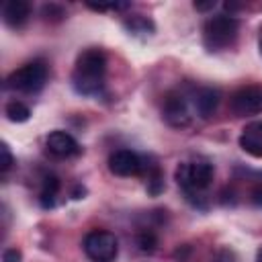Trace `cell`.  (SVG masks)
<instances>
[{
  "label": "cell",
  "mask_w": 262,
  "mask_h": 262,
  "mask_svg": "<svg viewBox=\"0 0 262 262\" xmlns=\"http://www.w3.org/2000/svg\"><path fill=\"white\" fill-rule=\"evenodd\" d=\"M229 108L235 117H252V115L262 113V88L244 86L235 90L229 98Z\"/></svg>",
  "instance_id": "obj_6"
},
{
  "label": "cell",
  "mask_w": 262,
  "mask_h": 262,
  "mask_svg": "<svg viewBox=\"0 0 262 262\" xmlns=\"http://www.w3.org/2000/svg\"><path fill=\"white\" fill-rule=\"evenodd\" d=\"M82 248L92 262H113L119 252V242L115 233L106 229H92L86 233Z\"/></svg>",
  "instance_id": "obj_5"
},
{
  "label": "cell",
  "mask_w": 262,
  "mask_h": 262,
  "mask_svg": "<svg viewBox=\"0 0 262 262\" xmlns=\"http://www.w3.org/2000/svg\"><path fill=\"white\" fill-rule=\"evenodd\" d=\"M4 115H6L8 121H12V123H25V121H29V117H31V108H29L25 102H20V100H10V102L6 104V108H4Z\"/></svg>",
  "instance_id": "obj_15"
},
{
  "label": "cell",
  "mask_w": 262,
  "mask_h": 262,
  "mask_svg": "<svg viewBox=\"0 0 262 262\" xmlns=\"http://www.w3.org/2000/svg\"><path fill=\"white\" fill-rule=\"evenodd\" d=\"M239 23L233 14H217L211 16L203 27V41L209 51H221L233 45L237 39Z\"/></svg>",
  "instance_id": "obj_3"
},
{
  "label": "cell",
  "mask_w": 262,
  "mask_h": 262,
  "mask_svg": "<svg viewBox=\"0 0 262 262\" xmlns=\"http://www.w3.org/2000/svg\"><path fill=\"white\" fill-rule=\"evenodd\" d=\"M145 158L131 149H117L108 156V170L115 176H139L143 174Z\"/></svg>",
  "instance_id": "obj_7"
},
{
  "label": "cell",
  "mask_w": 262,
  "mask_h": 262,
  "mask_svg": "<svg viewBox=\"0 0 262 262\" xmlns=\"http://www.w3.org/2000/svg\"><path fill=\"white\" fill-rule=\"evenodd\" d=\"M57 192H59V180H57V176H45V178H43L41 192H39L41 205H43V207H53Z\"/></svg>",
  "instance_id": "obj_14"
},
{
  "label": "cell",
  "mask_w": 262,
  "mask_h": 262,
  "mask_svg": "<svg viewBox=\"0 0 262 262\" xmlns=\"http://www.w3.org/2000/svg\"><path fill=\"white\" fill-rule=\"evenodd\" d=\"M213 262H237V256L231 248H221V250L215 252Z\"/></svg>",
  "instance_id": "obj_19"
},
{
  "label": "cell",
  "mask_w": 262,
  "mask_h": 262,
  "mask_svg": "<svg viewBox=\"0 0 262 262\" xmlns=\"http://www.w3.org/2000/svg\"><path fill=\"white\" fill-rule=\"evenodd\" d=\"M31 16V6L25 0H8L2 6V20L10 29H23Z\"/></svg>",
  "instance_id": "obj_11"
},
{
  "label": "cell",
  "mask_w": 262,
  "mask_h": 262,
  "mask_svg": "<svg viewBox=\"0 0 262 262\" xmlns=\"http://www.w3.org/2000/svg\"><path fill=\"white\" fill-rule=\"evenodd\" d=\"M143 174H145V188H147V192L151 194V196H158V194H162L164 192V188H166V182H164V174H162V170H160V166L154 162V164H145V168H143Z\"/></svg>",
  "instance_id": "obj_13"
},
{
  "label": "cell",
  "mask_w": 262,
  "mask_h": 262,
  "mask_svg": "<svg viewBox=\"0 0 262 262\" xmlns=\"http://www.w3.org/2000/svg\"><path fill=\"white\" fill-rule=\"evenodd\" d=\"M219 104V92L215 88H199L192 94V106L201 119H209Z\"/></svg>",
  "instance_id": "obj_12"
},
{
  "label": "cell",
  "mask_w": 262,
  "mask_h": 262,
  "mask_svg": "<svg viewBox=\"0 0 262 262\" xmlns=\"http://www.w3.org/2000/svg\"><path fill=\"white\" fill-rule=\"evenodd\" d=\"M258 262H262V248H260V252H258Z\"/></svg>",
  "instance_id": "obj_23"
},
{
  "label": "cell",
  "mask_w": 262,
  "mask_h": 262,
  "mask_svg": "<svg viewBox=\"0 0 262 262\" xmlns=\"http://www.w3.org/2000/svg\"><path fill=\"white\" fill-rule=\"evenodd\" d=\"M45 145H47V151L55 158H61V160H68V158H74L82 151L80 143L66 131H51L45 139Z\"/></svg>",
  "instance_id": "obj_8"
},
{
  "label": "cell",
  "mask_w": 262,
  "mask_h": 262,
  "mask_svg": "<svg viewBox=\"0 0 262 262\" xmlns=\"http://www.w3.org/2000/svg\"><path fill=\"white\" fill-rule=\"evenodd\" d=\"M104 76H106V55L96 49H84L72 72V86L78 94L82 96H96L102 86H104Z\"/></svg>",
  "instance_id": "obj_1"
},
{
  "label": "cell",
  "mask_w": 262,
  "mask_h": 262,
  "mask_svg": "<svg viewBox=\"0 0 262 262\" xmlns=\"http://www.w3.org/2000/svg\"><path fill=\"white\" fill-rule=\"evenodd\" d=\"M239 147L254 158H262V119L252 121L242 129Z\"/></svg>",
  "instance_id": "obj_10"
},
{
  "label": "cell",
  "mask_w": 262,
  "mask_h": 262,
  "mask_svg": "<svg viewBox=\"0 0 262 262\" xmlns=\"http://www.w3.org/2000/svg\"><path fill=\"white\" fill-rule=\"evenodd\" d=\"M213 6H215L213 0H209V2H194V8H196V10H209V8H213Z\"/></svg>",
  "instance_id": "obj_22"
},
{
  "label": "cell",
  "mask_w": 262,
  "mask_h": 262,
  "mask_svg": "<svg viewBox=\"0 0 262 262\" xmlns=\"http://www.w3.org/2000/svg\"><path fill=\"white\" fill-rule=\"evenodd\" d=\"M213 174H215V168L211 162L207 160H194V162H182L178 164L176 172H174V178L178 182V186L186 192L188 199H199L207 188L209 184L213 182Z\"/></svg>",
  "instance_id": "obj_2"
},
{
  "label": "cell",
  "mask_w": 262,
  "mask_h": 262,
  "mask_svg": "<svg viewBox=\"0 0 262 262\" xmlns=\"http://www.w3.org/2000/svg\"><path fill=\"white\" fill-rule=\"evenodd\" d=\"M164 119L172 127H186L190 123L188 102L182 94H168L164 100Z\"/></svg>",
  "instance_id": "obj_9"
},
{
  "label": "cell",
  "mask_w": 262,
  "mask_h": 262,
  "mask_svg": "<svg viewBox=\"0 0 262 262\" xmlns=\"http://www.w3.org/2000/svg\"><path fill=\"white\" fill-rule=\"evenodd\" d=\"M20 260H23V254L16 248H8L2 254V262H20Z\"/></svg>",
  "instance_id": "obj_20"
},
{
  "label": "cell",
  "mask_w": 262,
  "mask_h": 262,
  "mask_svg": "<svg viewBox=\"0 0 262 262\" xmlns=\"http://www.w3.org/2000/svg\"><path fill=\"white\" fill-rule=\"evenodd\" d=\"M0 154H2V160H0V170H2V172H8V170H10V166L14 164V158H12V154H10L8 143H2V145H0Z\"/></svg>",
  "instance_id": "obj_18"
},
{
  "label": "cell",
  "mask_w": 262,
  "mask_h": 262,
  "mask_svg": "<svg viewBox=\"0 0 262 262\" xmlns=\"http://www.w3.org/2000/svg\"><path fill=\"white\" fill-rule=\"evenodd\" d=\"M250 201H252L254 207H262V182L256 184V186L252 188V192H250Z\"/></svg>",
  "instance_id": "obj_21"
},
{
  "label": "cell",
  "mask_w": 262,
  "mask_h": 262,
  "mask_svg": "<svg viewBox=\"0 0 262 262\" xmlns=\"http://www.w3.org/2000/svg\"><path fill=\"white\" fill-rule=\"evenodd\" d=\"M156 235L149 231V229H145V231H141L139 233V237H137V244H139V250H143V252H154V248H156Z\"/></svg>",
  "instance_id": "obj_17"
},
{
  "label": "cell",
  "mask_w": 262,
  "mask_h": 262,
  "mask_svg": "<svg viewBox=\"0 0 262 262\" xmlns=\"http://www.w3.org/2000/svg\"><path fill=\"white\" fill-rule=\"evenodd\" d=\"M125 27L129 29V33H133V35H143V37H147V35H151L154 33V23L147 18V16H141V14H137V16H133V18H129L127 23H125Z\"/></svg>",
  "instance_id": "obj_16"
},
{
  "label": "cell",
  "mask_w": 262,
  "mask_h": 262,
  "mask_svg": "<svg viewBox=\"0 0 262 262\" xmlns=\"http://www.w3.org/2000/svg\"><path fill=\"white\" fill-rule=\"evenodd\" d=\"M45 80H47L45 61L33 59V61L16 68L6 78V88L8 90H16V92H25V94H33V92H39L45 86Z\"/></svg>",
  "instance_id": "obj_4"
},
{
  "label": "cell",
  "mask_w": 262,
  "mask_h": 262,
  "mask_svg": "<svg viewBox=\"0 0 262 262\" xmlns=\"http://www.w3.org/2000/svg\"><path fill=\"white\" fill-rule=\"evenodd\" d=\"M260 53H262V35H260Z\"/></svg>",
  "instance_id": "obj_24"
}]
</instances>
